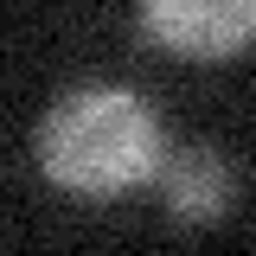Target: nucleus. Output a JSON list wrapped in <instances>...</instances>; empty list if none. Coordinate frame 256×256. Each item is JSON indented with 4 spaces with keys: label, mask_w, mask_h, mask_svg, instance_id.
<instances>
[{
    "label": "nucleus",
    "mask_w": 256,
    "mask_h": 256,
    "mask_svg": "<svg viewBox=\"0 0 256 256\" xmlns=\"http://www.w3.org/2000/svg\"><path fill=\"white\" fill-rule=\"evenodd\" d=\"M38 166L77 198H116L166 166V134L134 90L96 84L52 102V116L38 122Z\"/></svg>",
    "instance_id": "1"
},
{
    "label": "nucleus",
    "mask_w": 256,
    "mask_h": 256,
    "mask_svg": "<svg viewBox=\"0 0 256 256\" xmlns=\"http://www.w3.org/2000/svg\"><path fill=\"white\" fill-rule=\"evenodd\" d=\"M141 32L173 58L218 64L256 45V0H141Z\"/></svg>",
    "instance_id": "2"
},
{
    "label": "nucleus",
    "mask_w": 256,
    "mask_h": 256,
    "mask_svg": "<svg viewBox=\"0 0 256 256\" xmlns=\"http://www.w3.org/2000/svg\"><path fill=\"white\" fill-rule=\"evenodd\" d=\"M160 186H166V218L173 224H218L237 198V173L212 148H180L160 166Z\"/></svg>",
    "instance_id": "3"
}]
</instances>
